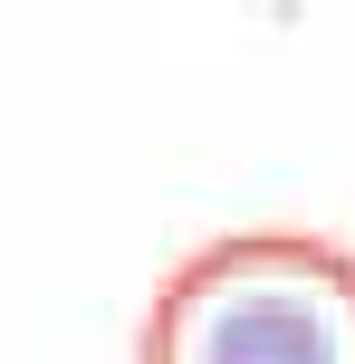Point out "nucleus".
Returning a JSON list of instances; mask_svg holds the SVG:
<instances>
[{
	"label": "nucleus",
	"instance_id": "obj_1",
	"mask_svg": "<svg viewBox=\"0 0 355 364\" xmlns=\"http://www.w3.org/2000/svg\"><path fill=\"white\" fill-rule=\"evenodd\" d=\"M134 364H355V250L231 230L154 288Z\"/></svg>",
	"mask_w": 355,
	"mask_h": 364
}]
</instances>
